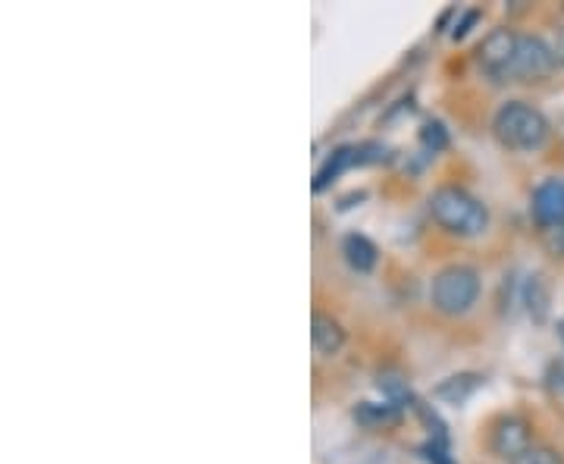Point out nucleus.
Wrapping results in <instances>:
<instances>
[{
  "mask_svg": "<svg viewBox=\"0 0 564 464\" xmlns=\"http://www.w3.org/2000/svg\"><path fill=\"white\" fill-rule=\"evenodd\" d=\"M430 214L443 229L455 233V236H480L489 226V211L458 185L436 188L430 198Z\"/></svg>",
  "mask_w": 564,
  "mask_h": 464,
  "instance_id": "nucleus-1",
  "label": "nucleus"
},
{
  "mask_svg": "<svg viewBox=\"0 0 564 464\" xmlns=\"http://www.w3.org/2000/svg\"><path fill=\"white\" fill-rule=\"evenodd\" d=\"M492 132L511 151H536L549 139V122L536 107L524 101H508L499 107L492 120Z\"/></svg>",
  "mask_w": 564,
  "mask_h": 464,
  "instance_id": "nucleus-2",
  "label": "nucleus"
},
{
  "mask_svg": "<svg viewBox=\"0 0 564 464\" xmlns=\"http://www.w3.org/2000/svg\"><path fill=\"white\" fill-rule=\"evenodd\" d=\"M477 299H480V277L474 267L455 263V267H445L433 280V307L440 314H448V317L467 314Z\"/></svg>",
  "mask_w": 564,
  "mask_h": 464,
  "instance_id": "nucleus-3",
  "label": "nucleus"
},
{
  "mask_svg": "<svg viewBox=\"0 0 564 464\" xmlns=\"http://www.w3.org/2000/svg\"><path fill=\"white\" fill-rule=\"evenodd\" d=\"M558 63V54L545 44L543 39L536 35H521V44H518V57L508 69V79L514 82H540L545 76H552Z\"/></svg>",
  "mask_w": 564,
  "mask_h": 464,
  "instance_id": "nucleus-4",
  "label": "nucleus"
},
{
  "mask_svg": "<svg viewBox=\"0 0 564 464\" xmlns=\"http://www.w3.org/2000/svg\"><path fill=\"white\" fill-rule=\"evenodd\" d=\"M518 44H521V35L511 32V29H492L489 35L480 44V66H484L489 76L496 79H508V69L518 57Z\"/></svg>",
  "mask_w": 564,
  "mask_h": 464,
  "instance_id": "nucleus-5",
  "label": "nucleus"
},
{
  "mask_svg": "<svg viewBox=\"0 0 564 464\" xmlns=\"http://www.w3.org/2000/svg\"><path fill=\"white\" fill-rule=\"evenodd\" d=\"M533 220L543 226H555V223H564V180H543L536 188H533Z\"/></svg>",
  "mask_w": 564,
  "mask_h": 464,
  "instance_id": "nucleus-6",
  "label": "nucleus"
},
{
  "mask_svg": "<svg viewBox=\"0 0 564 464\" xmlns=\"http://www.w3.org/2000/svg\"><path fill=\"white\" fill-rule=\"evenodd\" d=\"M527 449H530V427L524 418H502L492 430V452L514 462Z\"/></svg>",
  "mask_w": 564,
  "mask_h": 464,
  "instance_id": "nucleus-7",
  "label": "nucleus"
},
{
  "mask_svg": "<svg viewBox=\"0 0 564 464\" xmlns=\"http://www.w3.org/2000/svg\"><path fill=\"white\" fill-rule=\"evenodd\" d=\"M311 339H314L317 355H323V358L339 355L345 345L343 323L336 321V317H329V314H321V311H317V314L311 317Z\"/></svg>",
  "mask_w": 564,
  "mask_h": 464,
  "instance_id": "nucleus-8",
  "label": "nucleus"
},
{
  "mask_svg": "<svg viewBox=\"0 0 564 464\" xmlns=\"http://www.w3.org/2000/svg\"><path fill=\"white\" fill-rule=\"evenodd\" d=\"M351 166H361V154H358V144H343V148H336L323 166L317 170V180H314V192H323L329 182H336L343 173H348Z\"/></svg>",
  "mask_w": 564,
  "mask_h": 464,
  "instance_id": "nucleus-9",
  "label": "nucleus"
},
{
  "mask_svg": "<svg viewBox=\"0 0 564 464\" xmlns=\"http://www.w3.org/2000/svg\"><path fill=\"white\" fill-rule=\"evenodd\" d=\"M355 421L364 430H392L402 424V408L392 402H361L355 408Z\"/></svg>",
  "mask_w": 564,
  "mask_h": 464,
  "instance_id": "nucleus-10",
  "label": "nucleus"
},
{
  "mask_svg": "<svg viewBox=\"0 0 564 464\" xmlns=\"http://www.w3.org/2000/svg\"><path fill=\"white\" fill-rule=\"evenodd\" d=\"M343 255L351 270L370 273V270L377 267V255H380V251H377V245L370 242L367 236H361V233H348L343 239Z\"/></svg>",
  "mask_w": 564,
  "mask_h": 464,
  "instance_id": "nucleus-11",
  "label": "nucleus"
},
{
  "mask_svg": "<svg viewBox=\"0 0 564 464\" xmlns=\"http://www.w3.org/2000/svg\"><path fill=\"white\" fill-rule=\"evenodd\" d=\"M480 377L477 374H458V377H448L445 384L436 386V399H443V402L452 404H462L467 402L477 389H480Z\"/></svg>",
  "mask_w": 564,
  "mask_h": 464,
  "instance_id": "nucleus-12",
  "label": "nucleus"
},
{
  "mask_svg": "<svg viewBox=\"0 0 564 464\" xmlns=\"http://www.w3.org/2000/svg\"><path fill=\"white\" fill-rule=\"evenodd\" d=\"M421 144L430 151V154H440L445 144H448V132H445V126L440 120H430L423 122L421 129Z\"/></svg>",
  "mask_w": 564,
  "mask_h": 464,
  "instance_id": "nucleus-13",
  "label": "nucleus"
},
{
  "mask_svg": "<svg viewBox=\"0 0 564 464\" xmlns=\"http://www.w3.org/2000/svg\"><path fill=\"white\" fill-rule=\"evenodd\" d=\"M508 464H564V462L555 449H545V445H530L527 452H521L514 462H508Z\"/></svg>",
  "mask_w": 564,
  "mask_h": 464,
  "instance_id": "nucleus-14",
  "label": "nucleus"
},
{
  "mask_svg": "<svg viewBox=\"0 0 564 464\" xmlns=\"http://www.w3.org/2000/svg\"><path fill=\"white\" fill-rule=\"evenodd\" d=\"M540 239H543V248L549 251V255H555V258H564V223H555V226H543Z\"/></svg>",
  "mask_w": 564,
  "mask_h": 464,
  "instance_id": "nucleus-15",
  "label": "nucleus"
},
{
  "mask_svg": "<svg viewBox=\"0 0 564 464\" xmlns=\"http://www.w3.org/2000/svg\"><path fill=\"white\" fill-rule=\"evenodd\" d=\"M417 455H421L426 464H458L452 455H448V449L443 443H436V440H430V443H423L417 449Z\"/></svg>",
  "mask_w": 564,
  "mask_h": 464,
  "instance_id": "nucleus-16",
  "label": "nucleus"
},
{
  "mask_svg": "<svg viewBox=\"0 0 564 464\" xmlns=\"http://www.w3.org/2000/svg\"><path fill=\"white\" fill-rule=\"evenodd\" d=\"M477 17H480V13H477V10H470V13L464 17L462 25H455V32H452V39H464V35H467V25H470V22L477 20Z\"/></svg>",
  "mask_w": 564,
  "mask_h": 464,
  "instance_id": "nucleus-17",
  "label": "nucleus"
},
{
  "mask_svg": "<svg viewBox=\"0 0 564 464\" xmlns=\"http://www.w3.org/2000/svg\"><path fill=\"white\" fill-rule=\"evenodd\" d=\"M558 57H562V61H564V35H562V47H558Z\"/></svg>",
  "mask_w": 564,
  "mask_h": 464,
  "instance_id": "nucleus-18",
  "label": "nucleus"
}]
</instances>
